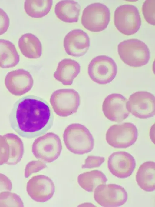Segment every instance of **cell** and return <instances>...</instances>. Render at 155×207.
<instances>
[{
  "label": "cell",
  "mask_w": 155,
  "mask_h": 207,
  "mask_svg": "<svg viewBox=\"0 0 155 207\" xmlns=\"http://www.w3.org/2000/svg\"><path fill=\"white\" fill-rule=\"evenodd\" d=\"M53 120L47 103L30 95L24 97L15 103L9 117L12 129L20 136L28 138L45 133L52 126Z\"/></svg>",
  "instance_id": "1"
},
{
  "label": "cell",
  "mask_w": 155,
  "mask_h": 207,
  "mask_svg": "<svg viewBox=\"0 0 155 207\" xmlns=\"http://www.w3.org/2000/svg\"><path fill=\"white\" fill-rule=\"evenodd\" d=\"M63 140L67 149L78 155H83L91 151L94 148V139L89 130L79 123H73L65 129Z\"/></svg>",
  "instance_id": "2"
},
{
  "label": "cell",
  "mask_w": 155,
  "mask_h": 207,
  "mask_svg": "<svg viewBox=\"0 0 155 207\" xmlns=\"http://www.w3.org/2000/svg\"><path fill=\"white\" fill-rule=\"evenodd\" d=\"M117 51L122 61L133 67L145 65L150 58L148 47L143 42L137 39H130L121 42L118 45Z\"/></svg>",
  "instance_id": "3"
},
{
  "label": "cell",
  "mask_w": 155,
  "mask_h": 207,
  "mask_svg": "<svg viewBox=\"0 0 155 207\" xmlns=\"http://www.w3.org/2000/svg\"><path fill=\"white\" fill-rule=\"evenodd\" d=\"M114 22L116 28L126 35L136 33L141 25L139 11L136 7L131 4L122 5L116 9Z\"/></svg>",
  "instance_id": "4"
},
{
  "label": "cell",
  "mask_w": 155,
  "mask_h": 207,
  "mask_svg": "<svg viewBox=\"0 0 155 207\" xmlns=\"http://www.w3.org/2000/svg\"><path fill=\"white\" fill-rule=\"evenodd\" d=\"M62 149L59 136L55 133L48 132L35 140L32 151L36 158L51 163L59 157Z\"/></svg>",
  "instance_id": "5"
},
{
  "label": "cell",
  "mask_w": 155,
  "mask_h": 207,
  "mask_svg": "<svg viewBox=\"0 0 155 207\" xmlns=\"http://www.w3.org/2000/svg\"><path fill=\"white\" fill-rule=\"evenodd\" d=\"M110 19L109 8L104 4L96 2L88 5L84 9L81 23L86 29L99 32L107 28Z\"/></svg>",
  "instance_id": "6"
},
{
  "label": "cell",
  "mask_w": 155,
  "mask_h": 207,
  "mask_svg": "<svg viewBox=\"0 0 155 207\" xmlns=\"http://www.w3.org/2000/svg\"><path fill=\"white\" fill-rule=\"evenodd\" d=\"M50 102L55 113L65 117L76 112L80 105V97L74 89H60L52 93Z\"/></svg>",
  "instance_id": "7"
},
{
  "label": "cell",
  "mask_w": 155,
  "mask_h": 207,
  "mask_svg": "<svg viewBox=\"0 0 155 207\" xmlns=\"http://www.w3.org/2000/svg\"><path fill=\"white\" fill-rule=\"evenodd\" d=\"M117 72V67L114 61L105 55L94 58L88 68V73L91 79L100 84H106L111 82Z\"/></svg>",
  "instance_id": "8"
},
{
  "label": "cell",
  "mask_w": 155,
  "mask_h": 207,
  "mask_svg": "<svg viewBox=\"0 0 155 207\" xmlns=\"http://www.w3.org/2000/svg\"><path fill=\"white\" fill-rule=\"evenodd\" d=\"M138 137L136 126L130 122L115 124L110 126L106 134L107 143L116 148L125 149L134 144Z\"/></svg>",
  "instance_id": "9"
},
{
  "label": "cell",
  "mask_w": 155,
  "mask_h": 207,
  "mask_svg": "<svg viewBox=\"0 0 155 207\" xmlns=\"http://www.w3.org/2000/svg\"><path fill=\"white\" fill-rule=\"evenodd\" d=\"M94 198L100 205L105 207H119L124 205L128 198L124 187L115 184H100L94 190Z\"/></svg>",
  "instance_id": "10"
},
{
  "label": "cell",
  "mask_w": 155,
  "mask_h": 207,
  "mask_svg": "<svg viewBox=\"0 0 155 207\" xmlns=\"http://www.w3.org/2000/svg\"><path fill=\"white\" fill-rule=\"evenodd\" d=\"M127 108L134 116L147 119L155 114L154 95L146 91H138L131 95L127 103Z\"/></svg>",
  "instance_id": "11"
},
{
  "label": "cell",
  "mask_w": 155,
  "mask_h": 207,
  "mask_svg": "<svg viewBox=\"0 0 155 207\" xmlns=\"http://www.w3.org/2000/svg\"><path fill=\"white\" fill-rule=\"evenodd\" d=\"M26 190L31 198L37 202H46L51 198L55 192L53 181L43 175L35 176L27 183Z\"/></svg>",
  "instance_id": "12"
},
{
  "label": "cell",
  "mask_w": 155,
  "mask_h": 207,
  "mask_svg": "<svg viewBox=\"0 0 155 207\" xmlns=\"http://www.w3.org/2000/svg\"><path fill=\"white\" fill-rule=\"evenodd\" d=\"M107 165L110 173L120 179L127 178L132 173L136 161L130 154L125 151L113 153L108 157Z\"/></svg>",
  "instance_id": "13"
},
{
  "label": "cell",
  "mask_w": 155,
  "mask_h": 207,
  "mask_svg": "<svg viewBox=\"0 0 155 207\" xmlns=\"http://www.w3.org/2000/svg\"><path fill=\"white\" fill-rule=\"evenodd\" d=\"M127 99L120 94L108 95L104 101L102 109L105 116L108 120L120 122L125 120L130 112L127 108Z\"/></svg>",
  "instance_id": "14"
},
{
  "label": "cell",
  "mask_w": 155,
  "mask_h": 207,
  "mask_svg": "<svg viewBox=\"0 0 155 207\" xmlns=\"http://www.w3.org/2000/svg\"><path fill=\"white\" fill-rule=\"evenodd\" d=\"M33 78L28 71L23 69L11 71L6 75L5 83L12 94L19 96L26 94L32 88Z\"/></svg>",
  "instance_id": "15"
},
{
  "label": "cell",
  "mask_w": 155,
  "mask_h": 207,
  "mask_svg": "<svg viewBox=\"0 0 155 207\" xmlns=\"http://www.w3.org/2000/svg\"><path fill=\"white\" fill-rule=\"evenodd\" d=\"M90 45L89 37L83 30L77 29L71 31L66 35L64 46L66 53L74 57L85 55Z\"/></svg>",
  "instance_id": "16"
},
{
  "label": "cell",
  "mask_w": 155,
  "mask_h": 207,
  "mask_svg": "<svg viewBox=\"0 0 155 207\" xmlns=\"http://www.w3.org/2000/svg\"><path fill=\"white\" fill-rule=\"evenodd\" d=\"M80 66L76 61L65 58L58 64L53 75L55 79L64 85H71L80 72Z\"/></svg>",
  "instance_id": "17"
},
{
  "label": "cell",
  "mask_w": 155,
  "mask_h": 207,
  "mask_svg": "<svg viewBox=\"0 0 155 207\" xmlns=\"http://www.w3.org/2000/svg\"><path fill=\"white\" fill-rule=\"evenodd\" d=\"M80 9V6L77 2L62 0L56 4L54 12L60 20L65 22L72 23L78 21Z\"/></svg>",
  "instance_id": "18"
},
{
  "label": "cell",
  "mask_w": 155,
  "mask_h": 207,
  "mask_svg": "<svg viewBox=\"0 0 155 207\" xmlns=\"http://www.w3.org/2000/svg\"><path fill=\"white\" fill-rule=\"evenodd\" d=\"M136 179L139 186L146 192L155 189V163L147 161L140 166L136 173Z\"/></svg>",
  "instance_id": "19"
},
{
  "label": "cell",
  "mask_w": 155,
  "mask_h": 207,
  "mask_svg": "<svg viewBox=\"0 0 155 207\" xmlns=\"http://www.w3.org/2000/svg\"><path fill=\"white\" fill-rule=\"evenodd\" d=\"M18 46L21 53L26 58L36 59L41 55V43L36 36L31 33L22 35L19 39Z\"/></svg>",
  "instance_id": "20"
},
{
  "label": "cell",
  "mask_w": 155,
  "mask_h": 207,
  "mask_svg": "<svg viewBox=\"0 0 155 207\" xmlns=\"http://www.w3.org/2000/svg\"><path fill=\"white\" fill-rule=\"evenodd\" d=\"M19 60V55L14 44L8 40L0 39V67H14Z\"/></svg>",
  "instance_id": "21"
},
{
  "label": "cell",
  "mask_w": 155,
  "mask_h": 207,
  "mask_svg": "<svg viewBox=\"0 0 155 207\" xmlns=\"http://www.w3.org/2000/svg\"><path fill=\"white\" fill-rule=\"evenodd\" d=\"M107 180L105 175L98 170H93L84 172L78 177V182L83 189L92 192L100 184H106Z\"/></svg>",
  "instance_id": "22"
},
{
  "label": "cell",
  "mask_w": 155,
  "mask_h": 207,
  "mask_svg": "<svg viewBox=\"0 0 155 207\" xmlns=\"http://www.w3.org/2000/svg\"><path fill=\"white\" fill-rule=\"evenodd\" d=\"M8 142L9 147V159L6 164L15 165L21 160L24 152V147L21 138L12 133H8L3 136Z\"/></svg>",
  "instance_id": "23"
},
{
  "label": "cell",
  "mask_w": 155,
  "mask_h": 207,
  "mask_svg": "<svg viewBox=\"0 0 155 207\" xmlns=\"http://www.w3.org/2000/svg\"><path fill=\"white\" fill-rule=\"evenodd\" d=\"M53 4L51 0H27L24 3V9L29 16L41 18L49 13Z\"/></svg>",
  "instance_id": "24"
},
{
  "label": "cell",
  "mask_w": 155,
  "mask_h": 207,
  "mask_svg": "<svg viewBox=\"0 0 155 207\" xmlns=\"http://www.w3.org/2000/svg\"><path fill=\"white\" fill-rule=\"evenodd\" d=\"M24 207L20 197L16 194L5 191L0 193V207Z\"/></svg>",
  "instance_id": "25"
},
{
  "label": "cell",
  "mask_w": 155,
  "mask_h": 207,
  "mask_svg": "<svg viewBox=\"0 0 155 207\" xmlns=\"http://www.w3.org/2000/svg\"><path fill=\"white\" fill-rule=\"evenodd\" d=\"M142 12L144 18L149 24L155 25V0H147L142 7Z\"/></svg>",
  "instance_id": "26"
},
{
  "label": "cell",
  "mask_w": 155,
  "mask_h": 207,
  "mask_svg": "<svg viewBox=\"0 0 155 207\" xmlns=\"http://www.w3.org/2000/svg\"><path fill=\"white\" fill-rule=\"evenodd\" d=\"M46 167V164L41 161H31L26 165L25 167V177L27 178L32 174L39 172Z\"/></svg>",
  "instance_id": "27"
},
{
  "label": "cell",
  "mask_w": 155,
  "mask_h": 207,
  "mask_svg": "<svg viewBox=\"0 0 155 207\" xmlns=\"http://www.w3.org/2000/svg\"><path fill=\"white\" fill-rule=\"evenodd\" d=\"M9 156V144L3 136L0 135V165L6 164Z\"/></svg>",
  "instance_id": "28"
},
{
  "label": "cell",
  "mask_w": 155,
  "mask_h": 207,
  "mask_svg": "<svg viewBox=\"0 0 155 207\" xmlns=\"http://www.w3.org/2000/svg\"><path fill=\"white\" fill-rule=\"evenodd\" d=\"M105 160V158L103 157L89 155L85 160L84 164L82 165V168H91L98 167Z\"/></svg>",
  "instance_id": "29"
},
{
  "label": "cell",
  "mask_w": 155,
  "mask_h": 207,
  "mask_svg": "<svg viewBox=\"0 0 155 207\" xmlns=\"http://www.w3.org/2000/svg\"><path fill=\"white\" fill-rule=\"evenodd\" d=\"M10 24L9 18L6 12L0 8V35L5 33Z\"/></svg>",
  "instance_id": "30"
},
{
  "label": "cell",
  "mask_w": 155,
  "mask_h": 207,
  "mask_svg": "<svg viewBox=\"0 0 155 207\" xmlns=\"http://www.w3.org/2000/svg\"><path fill=\"white\" fill-rule=\"evenodd\" d=\"M12 189L11 180L5 175L0 173V193L5 191L10 192Z\"/></svg>",
  "instance_id": "31"
}]
</instances>
